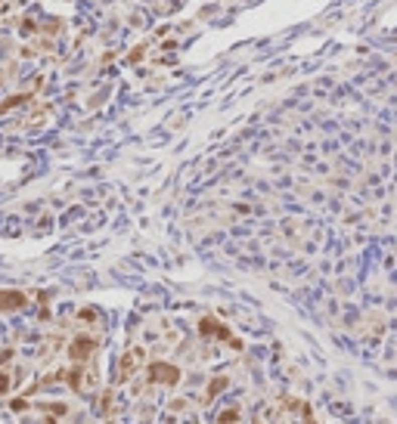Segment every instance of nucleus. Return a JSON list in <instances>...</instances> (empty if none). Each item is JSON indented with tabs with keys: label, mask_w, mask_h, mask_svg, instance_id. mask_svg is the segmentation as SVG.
Returning a JSON list of instances; mask_svg holds the SVG:
<instances>
[{
	"label": "nucleus",
	"mask_w": 397,
	"mask_h": 424,
	"mask_svg": "<svg viewBox=\"0 0 397 424\" xmlns=\"http://www.w3.org/2000/svg\"><path fill=\"white\" fill-rule=\"evenodd\" d=\"M93 350H96V338L78 335L75 341L68 344V359H71V362H87L90 356H93Z\"/></svg>",
	"instance_id": "nucleus-1"
},
{
	"label": "nucleus",
	"mask_w": 397,
	"mask_h": 424,
	"mask_svg": "<svg viewBox=\"0 0 397 424\" xmlns=\"http://www.w3.org/2000/svg\"><path fill=\"white\" fill-rule=\"evenodd\" d=\"M149 381L152 384H177L180 381V372L174 365H168V362H152L149 365Z\"/></svg>",
	"instance_id": "nucleus-2"
},
{
	"label": "nucleus",
	"mask_w": 397,
	"mask_h": 424,
	"mask_svg": "<svg viewBox=\"0 0 397 424\" xmlns=\"http://www.w3.org/2000/svg\"><path fill=\"white\" fill-rule=\"evenodd\" d=\"M28 304L25 291H10V288H0V313H13V310H22Z\"/></svg>",
	"instance_id": "nucleus-3"
},
{
	"label": "nucleus",
	"mask_w": 397,
	"mask_h": 424,
	"mask_svg": "<svg viewBox=\"0 0 397 424\" xmlns=\"http://www.w3.org/2000/svg\"><path fill=\"white\" fill-rule=\"evenodd\" d=\"M140 356H143V353H140V350H131V353H128V356H124V359H121V378H128V375L134 372V362H137Z\"/></svg>",
	"instance_id": "nucleus-4"
},
{
	"label": "nucleus",
	"mask_w": 397,
	"mask_h": 424,
	"mask_svg": "<svg viewBox=\"0 0 397 424\" xmlns=\"http://www.w3.org/2000/svg\"><path fill=\"white\" fill-rule=\"evenodd\" d=\"M25 99H28V93H19V96H10V99H4V102H0V112H10V108L22 105Z\"/></svg>",
	"instance_id": "nucleus-5"
},
{
	"label": "nucleus",
	"mask_w": 397,
	"mask_h": 424,
	"mask_svg": "<svg viewBox=\"0 0 397 424\" xmlns=\"http://www.w3.org/2000/svg\"><path fill=\"white\" fill-rule=\"evenodd\" d=\"M10 387H13V375L10 372H0V396L10 393Z\"/></svg>",
	"instance_id": "nucleus-6"
},
{
	"label": "nucleus",
	"mask_w": 397,
	"mask_h": 424,
	"mask_svg": "<svg viewBox=\"0 0 397 424\" xmlns=\"http://www.w3.org/2000/svg\"><path fill=\"white\" fill-rule=\"evenodd\" d=\"M208 328H214V322H211V319H205V322H202V331H208ZM218 338H230V331H227V328H218Z\"/></svg>",
	"instance_id": "nucleus-7"
},
{
	"label": "nucleus",
	"mask_w": 397,
	"mask_h": 424,
	"mask_svg": "<svg viewBox=\"0 0 397 424\" xmlns=\"http://www.w3.org/2000/svg\"><path fill=\"white\" fill-rule=\"evenodd\" d=\"M47 409H50L53 415H65V412H68V405H65V402H53V405H47Z\"/></svg>",
	"instance_id": "nucleus-8"
},
{
	"label": "nucleus",
	"mask_w": 397,
	"mask_h": 424,
	"mask_svg": "<svg viewBox=\"0 0 397 424\" xmlns=\"http://www.w3.org/2000/svg\"><path fill=\"white\" fill-rule=\"evenodd\" d=\"M10 409H13V412H25V409H28V402H25V399H13Z\"/></svg>",
	"instance_id": "nucleus-9"
},
{
	"label": "nucleus",
	"mask_w": 397,
	"mask_h": 424,
	"mask_svg": "<svg viewBox=\"0 0 397 424\" xmlns=\"http://www.w3.org/2000/svg\"><path fill=\"white\" fill-rule=\"evenodd\" d=\"M44 424H59V421H56V418H47V421H44Z\"/></svg>",
	"instance_id": "nucleus-10"
}]
</instances>
